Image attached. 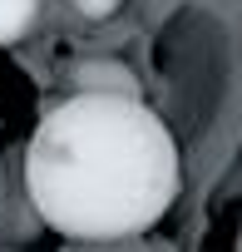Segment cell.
<instances>
[{
	"mask_svg": "<svg viewBox=\"0 0 242 252\" xmlns=\"http://www.w3.org/2000/svg\"><path fill=\"white\" fill-rule=\"evenodd\" d=\"M35 213L74 242H124L163 222L183 188L168 124L134 94L74 89L25 144Z\"/></svg>",
	"mask_w": 242,
	"mask_h": 252,
	"instance_id": "1",
	"label": "cell"
},
{
	"mask_svg": "<svg viewBox=\"0 0 242 252\" xmlns=\"http://www.w3.org/2000/svg\"><path fill=\"white\" fill-rule=\"evenodd\" d=\"M74 89H89V94H134L144 99L139 89V74L129 64H119V60H84L74 69Z\"/></svg>",
	"mask_w": 242,
	"mask_h": 252,
	"instance_id": "2",
	"label": "cell"
},
{
	"mask_svg": "<svg viewBox=\"0 0 242 252\" xmlns=\"http://www.w3.org/2000/svg\"><path fill=\"white\" fill-rule=\"evenodd\" d=\"M45 5L50 0H0V50L30 40L35 25L45 20Z\"/></svg>",
	"mask_w": 242,
	"mask_h": 252,
	"instance_id": "3",
	"label": "cell"
},
{
	"mask_svg": "<svg viewBox=\"0 0 242 252\" xmlns=\"http://www.w3.org/2000/svg\"><path fill=\"white\" fill-rule=\"evenodd\" d=\"M69 5H74L84 20H109V15L124 10V0H69Z\"/></svg>",
	"mask_w": 242,
	"mask_h": 252,
	"instance_id": "4",
	"label": "cell"
},
{
	"mask_svg": "<svg viewBox=\"0 0 242 252\" xmlns=\"http://www.w3.org/2000/svg\"><path fill=\"white\" fill-rule=\"evenodd\" d=\"M232 252H242V227H237V242H232Z\"/></svg>",
	"mask_w": 242,
	"mask_h": 252,
	"instance_id": "5",
	"label": "cell"
}]
</instances>
